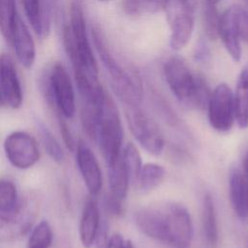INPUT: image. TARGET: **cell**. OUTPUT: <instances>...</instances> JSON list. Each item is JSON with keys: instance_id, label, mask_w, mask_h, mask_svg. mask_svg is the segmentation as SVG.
I'll return each instance as SVG.
<instances>
[{"instance_id": "cell-21", "label": "cell", "mask_w": 248, "mask_h": 248, "mask_svg": "<svg viewBox=\"0 0 248 248\" xmlns=\"http://www.w3.org/2000/svg\"><path fill=\"white\" fill-rule=\"evenodd\" d=\"M165 169L156 163L142 165L139 176L135 182L137 188L141 192H149L158 187L165 178Z\"/></svg>"}, {"instance_id": "cell-12", "label": "cell", "mask_w": 248, "mask_h": 248, "mask_svg": "<svg viewBox=\"0 0 248 248\" xmlns=\"http://www.w3.org/2000/svg\"><path fill=\"white\" fill-rule=\"evenodd\" d=\"M21 203L14 213H0V241L8 242L16 240L25 235L32 227L34 212Z\"/></svg>"}, {"instance_id": "cell-26", "label": "cell", "mask_w": 248, "mask_h": 248, "mask_svg": "<svg viewBox=\"0 0 248 248\" xmlns=\"http://www.w3.org/2000/svg\"><path fill=\"white\" fill-rule=\"evenodd\" d=\"M122 7L127 15L142 16L163 10V0H122Z\"/></svg>"}, {"instance_id": "cell-33", "label": "cell", "mask_w": 248, "mask_h": 248, "mask_svg": "<svg viewBox=\"0 0 248 248\" xmlns=\"http://www.w3.org/2000/svg\"><path fill=\"white\" fill-rule=\"evenodd\" d=\"M125 248H135V247H134V244L131 240H127L125 242Z\"/></svg>"}, {"instance_id": "cell-37", "label": "cell", "mask_w": 248, "mask_h": 248, "mask_svg": "<svg viewBox=\"0 0 248 248\" xmlns=\"http://www.w3.org/2000/svg\"><path fill=\"white\" fill-rule=\"evenodd\" d=\"M247 2H248V0H247Z\"/></svg>"}, {"instance_id": "cell-23", "label": "cell", "mask_w": 248, "mask_h": 248, "mask_svg": "<svg viewBox=\"0 0 248 248\" xmlns=\"http://www.w3.org/2000/svg\"><path fill=\"white\" fill-rule=\"evenodd\" d=\"M16 185L8 179H0V213L16 212L21 205Z\"/></svg>"}, {"instance_id": "cell-19", "label": "cell", "mask_w": 248, "mask_h": 248, "mask_svg": "<svg viewBox=\"0 0 248 248\" xmlns=\"http://www.w3.org/2000/svg\"><path fill=\"white\" fill-rule=\"evenodd\" d=\"M202 230L207 245L215 248L219 239V230L214 201L208 193L203 196L202 200Z\"/></svg>"}, {"instance_id": "cell-34", "label": "cell", "mask_w": 248, "mask_h": 248, "mask_svg": "<svg viewBox=\"0 0 248 248\" xmlns=\"http://www.w3.org/2000/svg\"><path fill=\"white\" fill-rule=\"evenodd\" d=\"M206 3H209V4H213V5H216L217 3H219L221 0H205Z\"/></svg>"}, {"instance_id": "cell-20", "label": "cell", "mask_w": 248, "mask_h": 248, "mask_svg": "<svg viewBox=\"0 0 248 248\" xmlns=\"http://www.w3.org/2000/svg\"><path fill=\"white\" fill-rule=\"evenodd\" d=\"M108 178L110 190L109 193L124 200L131 180L127 169L122 161L121 154L114 162L108 165Z\"/></svg>"}, {"instance_id": "cell-27", "label": "cell", "mask_w": 248, "mask_h": 248, "mask_svg": "<svg viewBox=\"0 0 248 248\" xmlns=\"http://www.w3.org/2000/svg\"><path fill=\"white\" fill-rule=\"evenodd\" d=\"M38 131L41 137L43 146L46 152L51 158V160L57 164L62 163L64 159V152L62 146L52 135V133L41 122L38 124Z\"/></svg>"}, {"instance_id": "cell-14", "label": "cell", "mask_w": 248, "mask_h": 248, "mask_svg": "<svg viewBox=\"0 0 248 248\" xmlns=\"http://www.w3.org/2000/svg\"><path fill=\"white\" fill-rule=\"evenodd\" d=\"M28 22L40 39L47 37L51 26V12L47 0H21Z\"/></svg>"}, {"instance_id": "cell-13", "label": "cell", "mask_w": 248, "mask_h": 248, "mask_svg": "<svg viewBox=\"0 0 248 248\" xmlns=\"http://www.w3.org/2000/svg\"><path fill=\"white\" fill-rule=\"evenodd\" d=\"M10 44L13 46L19 63L26 69L31 68L36 59L35 43L27 25L19 16H17Z\"/></svg>"}, {"instance_id": "cell-3", "label": "cell", "mask_w": 248, "mask_h": 248, "mask_svg": "<svg viewBox=\"0 0 248 248\" xmlns=\"http://www.w3.org/2000/svg\"><path fill=\"white\" fill-rule=\"evenodd\" d=\"M92 38L98 55L109 76L116 94L127 108L139 107L142 93L138 78L132 76L111 54L100 30L92 29Z\"/></svg>"}, {"instance_id": "cell-11", "label": "cell", "mask_w": 248, "mask_h": 248, "mask_svg": "<svg viewBox=\"0 0 248 248\" xmlns=\"http://www.w3.org/2000/svg\"><path fill=\"white\" fill-rule=\"evenodd\" d=\"M75 151L77 166L85 187L91 196L98 195L102 189L103 177L95 154L83 140L78 141Z\"/></svg>"}, {"instance_id": "cell-32", "label": "cell", "mask_w": 248, "mask_h": 248, "mask_svg": "<svg viewBox=\"0 0 248 248\" xmlns=\"http://www.w3.org/2000/svg\"><path fill=\"white\" fill-rule=\"evenodd\" d=\"M243 175L245 179V184H246V190H247V198H248V150L244 156L243 160Z\"/></svg>"}, {"instance_id": "cell-36", "label": "cell", "mask_w": 248, "mask_h": 248, "mask_svg": "<svg viewBox=\"0 0 248 248\" xmlns=\"http://www.w3.org/2000/svg\"><path fill=\"white\" fill-rule=\"evenodd\" d=\"M0 105H2V100H1V96H0Z\"/></svg>"}, {"instance_id": "cell-5", "label": "cell", "mask_w": 248, "mask_h": 248, "mask_svg": "<svg viewBox=\"0 0 248 248\" xmlns=\"http://www.w3.org/2000/svg\"><path fill=\"white\" fill-rule=\"evenodd\" d=\"M96 142L99 143L107 165L111 164L120 156L123 143V128L117 107L108 93L102 108Z\"/></svg>"}, {"instance_id": "cell-7", "label": "cell", "mask_w": 248, "mask_h": 248, "mask_svg": "<svg viewBox=\"0 0 248 248\" xmlns=\"http://www.w3.org/2000/svg\"><path fill=\"white\" fill-rule=\"evenodd\" d=\"M126 118L132 135L140 146L149 154L160 155L165 147V140L156 122L139 107L128 108Z\"/></svg>"}, {"instance_id": "cell-18", "label": "cell", "mask_w": 248, "mask_h": 248, "mask_svg": "<svg viewBox=\"0 0 248 248\" xmlns=\"http://www.w3.org/2000/svg\"><path fill=\"white\" fill-rule=\"evenodd\" d=\"M233 105L238 127L248 128V67H244L238 76L233 92Z\"/></svg>"}, {"instance_id": "cell-10", "label": "cell", "mask_w": 248, "mask_h": 248, "mask_svg": "<svg viewBox=\"0 0 248 248\" xmlns=\"http://www.w3.org/2000/svg\"><path fill=\"white\" fill-rule=\"evenodd\" d=\"M0 96L2 105L17 109L23 102L21 84L13 58L8 53L0 54Z\"/></svg>"}, {"instance_id": "cell-8", "label": "cell", "mask_w": 248, "mask_h": 248, "mask_svg": "<svg viewBox=\"0 0 248 248\" xmlns=\"http://www.w3.org/2000/svg\"><path fill=\"white\" fill-rule=\"evenodd\" d=\"M4 153L9 163L16 169L28 170L40 159L36 140L27 132L14 131L4 140Z\"/></svg>"}, {"instance_id": "cell-2", "label": "cell", "mask_w": 248, "mask_h": 248, "mask_svg": "<svg viewBox=\"0 0 248 248\" xmlns=\"http://www.w3.org/2000/svg\"><path fill=\"white\" fill-rule=\"evenodd\" d=\"M164 76L171 93L179 102L200 109L206 108L211 92L204 80L194 75L183 60L170 58L165 63Z\"/></svg>"}, {"instance_id": "cell-17", "label": "cell", "mask_w": 248, "mask_h": 248, "mask_svg": "<svg viewBox=\"0 0 248 248\" xmlns=\"http://www.w3.org/2000/svg\"><path fill=\"white\" fill-rule=\"evenodd\" d=\"M229 194L232 207L240 219L248 218V198L244 175L238 168H232L229 174Z\"/></svg>"}, {"instance_id": "cell-16", "label": "cell", "mask_w": 248, "mask_h": 248, "mask_svg": "<svg viewBox=\"0 0 248 248\" xmlns=\"http://www.w3.org/2000/svg\"><path fill=\"white\" fill-rule=\"evenodd\" d=\"M217 35L222 40L225 48L232 60L238 62L241 58V40L230 8L224 11L219 16Z\"/></svg>"}, {"instance_id": "cell-31", "label": "cell", "mask_w": 248, "mask_h": 248, "mask_svg": "<svg viewBox=\"0 0 248 248\" xmlns=\"http://www.w3.org/2000/svg\"><path fill=\"white\" fill-rule=\"evenodd\" d=\"M105 248H125V241L121 234L114 233L107 241Z\"/></svg>"}, {"instance_id": "cell-4", "label": "cell", "mask_w": 248, "mask_h": 248, "mask_svg": "<svg viewBox=\"0 0 248 248\" xmlns=\"http://www.w3.org/2000/svg\"><path fill=\"white\" fill-rule=\"evenodd\" d=\"M42 90L58 116L72 118L76 112V95L71 78L61 63H54L43 78Z\"/></svg>"}, {"instance_id": "cell-9", "label": "cell", "mask_w": 248, "mask_h": 248, "mask_svg": "<svg viewBox=\"0 0 248 248\" xmlns=\"http://www.w3.org/2000/svg\"><path fill=\"white\" fill-rule=\"evenodd\" d=\"M208 121L218 132H228L232 129L234 117L233 92L226 83L218 84L210 93L207 103Z\"/></svg>"}, {"instance_id": "cell-6", "label": "cell", "mask_w": 248, "mask_h": 248, "mask_svg": "<svg viewBox=\"0 0 248 248\" xmlns=\"http://www.w3.org/2000/svg\"><path fill=\"white\" fill-rule=\"evenodd\" d=\"M196 7L197 0H163L172 49L179 50L190 41L195 26Z\"/></svg>"}, {"instance_id": "cell-22", "label": "cell", "mask_w": 248, "mask_h": 248, "mask_svg": "<svg viewBox=\"0 0 248 248\" xmlns=\"http://www.w3.org/2000/svg\"><path fill=\"white\" fill-rule=\"evenodd\" d=\"M16 0H0V32L10 43L17 19Z\"/></svg>"}, {"instance_id": "cell-29", "label": "cell", "mask_w": 248, "mask_h": 248, "mask_svg": "<svg viewBox=\"0 0 248 248\" xmlns=\"http://www.w3.org/2000/svg\"><path fill=\"white\" fill-rule=\"evenodd\" d=\"M122 201H123L122 199L117 198L116 196L109 193L105 200V205H106L108 212L114 216L122 215L124 212Z\"/></svg>"}, {"instance_id": "cell-25", "label": "cell", "mask_w": 248, "mask_h": 248, "mask_svg": "<svg viewBox=\"0 0 248 248\" xmlns=\"http://www.w3.org/2000/svg\"><path fill=\"white\" fill-rule=\"evenodd\" d=\"M121 158L127 169L131 182L135 184L142 167L140 151L133 142H128L122 147Z\"/></svg>"}, {"instance_id": "cell-24", "label": "cell", "mask_w": 248, "mask_h": 248, "mask_svg": "<svg viewBox=\"0 0 248 248\" xmlns=\"http://www.w3.org/2000/svg\"><path fill=\"white\" fill-rule=\"evenodd\" d=\"M27 248H50L53 241V232L50 224L42 220L30 230Z\"/></svg>"}, {"instance_id": "cell-30", "label": "cell", "mask_w": 248, "mask_h": 248, "mask_svg": "<svg viewBox=\"0 0 248 248\" xmlns=\"http://www.w3.org/2000/svg\"><path fill=\"white\" fill-rule=\"evenodd\" d=\"M58 123H59V130H60V134L62 136L63 141L66 145V147L71 150L74 151L76 148V142L74 140V137L71 133V130L69 128V126L67 125L65 118L62 116H58Z\"/></svg>"}, {"instance_id": "cell-28", "label": "cell", "mask_w": 248, "mask_h": 248, "mask_svg": "<svg viewBox=\"0 0 248 248\" xmlns=\"http://www.w3.org/2000/svg\"><path fill=\"white\" fill-rule=\"evenodd\" d=\"M219 16L217 14V10L215 5L206 3V7L204 8V24L207 36L211 39H215L218 37L217 30H218V21Z\"/></svg>"}, {"instance_id": "cell-15", "label": "cell", "mask_w": 248, "mask_h": 248, "mask_svg": "<svg viewBox=\"0 0 248 248\" xmlns=\"http://www.w3.org/2000/svg\"><path fill=\"white\" fill-rule=\"evenodd\" d=\"M100 226L99 206L93 199H88L84 202L78 225V236L84 248H91L95 244Z\"/></svg>"}, {"instance_id": "cell-35", "label": "cell", "mask_w": 248, "mask_h": 248, "mask_svg": "<svg viewBox=\"0 0 248 248\" xmlns=\"http://www.w3.org/2000/svg\"><path fill=\"white\" fill-rule=\"evenodd\" d=\"M99 1H101V2H108L110 0H99Z\"/></svg>"}, {"instance_id": "cell-1", "label": "cell", "mask_w": 248, "mask_h": 248, "mask_svg": "<svg viewBox=\"0 0 248 248\" xmlns=\"http://www.w3.org/2000/svg\"><path fill=\"white\" fill-rule=\"evenodd\" d=\"M138 230L170 248H190L194 235L188 209L178 202L144 206L134 214Z\"/></svg>"}]
</instances>
